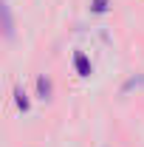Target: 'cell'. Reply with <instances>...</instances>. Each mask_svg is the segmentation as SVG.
<instances>
[{"mask_svg":"<svg viewBox=\"0 0 144 147\" xmlns=\"http://www.w3.org/2000/svg\"><path fill=\"white\" fill-rule=\"evenodd\" d=\"M37 91H40V99H51V79L40 76L37 79Z\"/></svg>","mask_w":144,"mask_h":147,"instance_id":"2","label":"cell"},{"mask_svg":"<svg viewBox=\"0 0 144 147\" xmlns=\"http://www.w3.org/2000/svg\"><path fill=\"white\" fill-rule=\"evenodd\" d=\"M73 65H76V74L79 76H90V62H88V57L82 54V51L73 57Z\"/></svg>","mask_w":144,"mask_h":147,"instance_id":"1","label":"cell"},{"mask_svg":"<svg viewBox=\"0 0 144 147\" xmlns=\"http://www.w3.org/2000/svg\"><path fill=\"white\" fill-rule=\"evenodd\" d=\"M14 102H17L20 110H28V96H26L23 91H14Z\"/></svg>","mask_w":144,"mask_h":147,"instance_id":"3","label":"cell"},{"mask_svg":"<svg viewBox=\"0 0 144 147\" xmlns=\"http://www.w3.org/2000/svg\"><path fill=\"white\" fill-rule=\"evenodd\" d=\"M90 9H93L96 14H105V11H108V0H93V3H90Z\"/></svg>","mask_w":144,"mask_h":147,"instance_id":"4","label":"cell"}]
</instances>
